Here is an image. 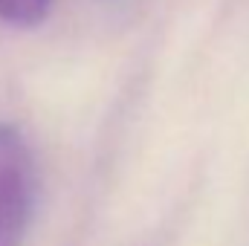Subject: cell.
I'll return each instance as SVG.
<instances>
[{"instance_id":"obj_1","label":"cell","mask_w":249,"mask_h":246,"mask_svg":"<svg viewBox=\"0 0 249 246\" xmlns=\"http://www.w3.org/2000/svg\"><path fill=\"white\" fill-rule=\"evenodd\" d=\"M35 168L18 127L0 122V246H20L32 217Z\"/></svg>"},{"instance_id":"obj_2","label":"cell","mask_w":249,"mask_h":246,"mask_svg":"<svg viewBox=\"0 0 249 246\" xmlns=\"http://www.w3.org/2000/svg\"><path fill=\"white\" fill-rule=\"evenodd\" d=\"M50 12V0H0V20L9 26H38Z\"/></svg>"}]
</instances>
